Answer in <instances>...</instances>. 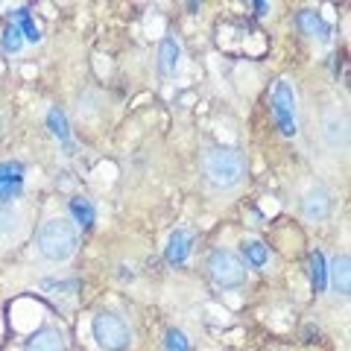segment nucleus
I'll use <instances>...</instances> for the list:
<instances>
[{"label": "nucleus", "instance_id": "f257e3e1", "mask_svg": "<svg viewBox=\"0 0 351 351\" xmlns=\"http://www.w3.org/2000/svg\"><path fill=\"white\" fill-rule=\"evenodd\" d=\"M36 246L41 252V258H47L53 263L68 261L76 246H80V234H76V226L64 217H50L44 219L38 234H36Z\"/></svg>", "mask_w": 351, "mask_h": 351}, {"label": "nucleus", "instance_id": "f03ea898", "mask_svg": "<svg viewBox=\"0 0 351 351\" xmlns=\"http://www.w3.org/2000/svg\"><path fill=\"white\" fill-rule=\"evenodd\" d=\"M202 170H205V179L211 182L214 188H219V191L237 188L246 176V156L232 147H217L205 156Z\"/></svg>", "mask_w": 351, "mask_h": 351}, {"label": "nucleus", "instance_id": "7ed1b4c3", "mask_svg": "<svg viewBox=\"0 0 351 351\" xmlns=\"http://www.w3.org/2000/svg\"><path fill=\"white\" fill-rule=\"evenodd\" d=\"M208 272H211L217 287H223V290H234L246 281V263L228 249L211 252V258H208Z\"/></svg>", "mask_w": 351, "mask_h": 351}, {"label": "nucleus", "instance_id": "20e7f679", "mask_svg": "<svg viewBox=\"0 0 351 351\" xmlns=\"http://www.w3.org/2000/svg\"><path fill=\"white\" fill-rule=\"evenodd\" d=\"M91 331H94V339L106 351H123L129 346V325L112 311L97 313L91 319Z\"/></svg>", "mask_w": 351, "mask_h": 351}, {"label": "nucleus", "instance_id": "39448f33", "mask_svg": "<svg viewBox=\"0 0 351 351\" xmlns=\"http://www.w3.org/2000/svg\"><path fill=\"white\" fill-rule=\"evenodd\" d=\"M272 117H276V126L281 129V135H287V138L295 135V91L287 80L276 82V91H272Z\"/></svg>", "mask_w": 351, "mask_h": 351}, {"label": "nucleus", "instance_id": "423d86ee", "mask_svg": "<svg viewBox=\"0 0 351 351\" xmlns=\"http://www.w3.org/2000/svg\"><path fill=\"white\" fill-rule=\"evenodd\" d=\"M322 141L331 152L348 149V114L337 106H328L322 112Z\"/></svg>", "mask_w": 351, "mask_h": 351}, {"label": "nucleus", "instance_id": "0eeeda50", "mask_svg": "<svg viewBox=\"0 0 351 351\" xmlns=\"http://www.w3.org/2000/svg\"><path fill=\"white\" fill-rule=\"evenodd\" d=\"M331 205H334V196L325 184H311L302 196V214L307 219H325L331 214Z\"/></svg>", "mask_w": 351, "mask_h": 351}, {"label": "nucleus", "instance_id": "6e6552de", "mask_svg": "<svg viewBox=\"0 0 351 351\" xmlns=\"http://www.w3.org/2000/svg\"><path fill=\"white\" fill-rule=\"evenodd\" d=\"M24 351H68V346H64V334L59 328H41L38 334L27 339Z\"/></svg>", "mask_w": 351, "mask_h": 351}, {"label": "nucleus", "instance_id": "1a4fd4ad", "mask_svg": "<svg viewBox=\"0 0 351 351\" xmlns=\"http://www.w3.org/2000/svg\"><path fill=\"white\" fill-rule=\"evenodd\" d=\"M348 269H351V258L346 255V252H343V255H337L334 263H331V269H328V272H331L334 290L339 295H348V290H351V272Z\"/></svg>", "mask_w": 351, "mask_h": 351}, {"label": "nucleus", "instance_id": "9d476101", "mask_svg": "<svg viewBox=\"0 0 351 351\" xmlns=\"http://www.w3.org/2000/svg\"><path fill=\"white\" fill-rule=\"evenodd\" d=\"M182 62V44L176 38H164L161 47H158V71L161 73H176Z\"/></svg>", "mask_w": 351, "mask_h": 351}, {"label": "nucleus", "instance_id": "9b49d317", "mask_svg": "<svg viewBox=\"0 0 351 351\" xmlns=\"http://www.w3.org/2000/svg\"><path fill=\"white\" fill-rule=\"evenodd\" d=\"M188 252H191V237H188V232H184V228H176V232L170 234V240H167V261H170V263H184Z\"/></svg>", "mask_w": 351, "mask_h": 351}, {"label": "nucleus", "instance_id": "f8f14e48", "mask_svg": "<svg viewBox=\"0 0 351 351\" xmlns=\"http://www.w3.org/2000/svg\"><path fill=\"white\" fill-rule=\"evenodd\" d=\"M295 21H299V27H302L304 36H319V38H328V32H331V29H328L325 21L319 18V12H313V9H302L299 18H295Z\"/></svg>", "mask_w": 351, "mask_h": 351}, {"label": "nucleus", "instance_id": "ddd939ff", "mask_svg": "<svg viewBox=\"0 0 351 351\" xmlns=\"http://www.w3.org/2000/svg\"><path fill=\"white\" fill-rule=\"evenodd\" d=\"M311 278H313V290L322 293L325 284H328V263H325V255L319 249L311 252Z\"/></svg>", "mask_w": 351, "mask_h": 351}, {"label": "nucleus", "instance_id": "4468645a", "mask_svg": "<svg viewBox=\"0 0 351 351\" xmlns=\"http://www.w3.org/2000/svg\"><path fill=\"white\" fill-rule=\"evenodd\" d=\"M240 246H243V255H246V261L252 263V267H263V263H267L269 252H267V246H263L258 237H246Z\"/></svg>", "mask_w": 351, "mask_h": 351}, {"label": "nucleus", "instance_id": "2eb2a0df", "mask_svg": "<svg viewBox=\"0 0 351 351\" xmlns=\"http://www.w3.org/2000/svg\"><path fill=\"white\" fill-rule=\"evenodd\" d=\"M12 18L18 21V29H21V36H27L29 41H38L41 38V29H38V24H36V21H32L29 18V9L27 6H21V9H15V12H12Z\"/></svg>", "mask_w": 351, "mask_h": 351}, {"label": "nucleus", "instance_id": "dca6fc26", "mask_svg": "<svg viewBox=\"0 0 351 351\" xmlns=\"http://www.w3.org/2000/svg\"><path fill=\"white\" fill-rule=\"evenodd\" d=\"M21 182H24V164L0 161V188H3V184H21Z\"/></svg>", "mask_w": 351, "mask_h": 351}, {"label": "nucleus", "instance_id": "f3484780", "mask_svg": "<svg viewBox=\"0 0 351 351\" xmlns=\"http://www.w3.org/2000/svg\"><path fill=\"white\" fill-rule=\"evenodd\" d=\"M47 126H50V132L53 135H56L59 141H64V144H68L71 141V132H68V117H64L59 108H50L47 112Z\"/></svg>", "mask_w": 351, "mask_h": 351}, {"label": "nucleus", "instance_id": "a211bd4d", "mask_svg": "<svg viewBox=\"0 0 351 351\" xmlns=\"http://www.w3.org/2000/svg\"><path fill=\"white\" fill-rule=\"evenodd\" d=\"M71 214L76 217V223H82V226L94 223V205L88 199H71Z\"/></svg>", "mask_w": 351, "mask_h": 351}, {"label": "nucleus", "instance_id": "6ab92c4d", "mask_svg": "<svg viewBox=\"0 0 351 351\" xmlns=\"http://www.w3.org/2000/svg\"><path fill=\"white\" fill-rule=\"evenodd\" d=\"M164 351H191L188 337H184L179 328H170V331L164 334Z\"/></svg>", "mask_w": 351, "mask_h": 351}, {"label": "nucleus", "instance_id": "aec40b11", "mask_svg": "<svg viewBox=\"0 0 351 351\" xmlns=\"http://www.w3.org/2000/svg\"><path fill=\"white\" fill-rule=\"evenodd\" d=\"M0 44H3L6 53H18L21 44H24V36H21V29H18L15 24H9V27L3 29V38H0Z\"/></svg>", "mask_w": 351, "mask_h": 351}, {"label": "nucleus", "instance_id": "412c9836", "mask_svg": "<svg viewBox=\"0 0 351 351\" xmlns=\"http://www.w3.org/2000/svg\"><path fill=\"white\" fill-rule=\"evenodd\" d=\"M18 228V211L12 205H0V234H9Z\"/></svg>", "mask_w": 351, "mask_h": 351}, {"label": "nucleus", "instance_id": "4be33fe9", "mask_svg": "<svg viewBox=\"0 0 351 351\" xmlns=\"http://www.w3.org/2000/svg\"><path fill=\"white\" fill-rule=\"evenodd\" d=\"M18 193H21V184H3V188H0V205H12Z\"/></svg>", "mask_w": 351, "mask_h": 351}, {"label": "nucleus", "instance_id": "5701e85b", "mask_svg": "<svg viewBox=\"0 0 351 351\" xmlns=\"http://www.w3.org/2000/svg\"><path fill=\"white\" fill-rule=\"evenodd\" d=\"M255 9H258V15H263V12H267V9H269V6H267V3H261V0H258V3H255Z\"/></svg>", "mask_w": 351, "mask_h": 351}, {"label": "nucleus", "instance_id": "b1692460", "mask_svg": "<svg viewBox=\"0 0 351 351\" xmlns=\"http://www.w3.org/2000/svg\"><path fill=\"white\" fill-rule=\"evenodd\" d=\"M0 135H3V117H0Z\"/></svg>", "mask_w": 351, "mask_h": 351}]
</instances>
